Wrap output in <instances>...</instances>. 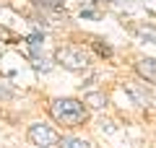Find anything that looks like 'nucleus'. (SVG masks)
Segmentation results:
<instances>
[{
  "label": "nucleus",
  "instance_id": "f257e3e1",
  "mask_svg": "<svg viewBox=\"0 0 156 148\" xmlns=\"http://www.w3.org/2000/svg\"><path fill=\"white\" fill-rule=\"evenodd\" d=\"M50 117L62 127H81L89 120V104L76 96H57L50 101Z\"/></svg>",
  "mask_w": 156,
  "mask_h": 148
},
{
  "label": "nucleus",
  "instance_id": "f03ea898",
  "mask_svg": "<svg viewBox=\"0 0 156 148\" xmlns=\"http://www.w3.org/2000/svg\"><path fill=\"white\" fill-rule=\"evenodd\" d=\"M55 62L60 68H65V70H70V73H81L91 65V57L81 47H60L55 52Z\"/></svg>",
  "mask_w": 156,
  "mask_h": 148
},
{
  "label": "nucleus",
  "instance_id": "7ed1b4c3",
  "mask_svg": "<svg viewBox=\"0 0 156 148\" xmlns=\"http://www.w3.org/2000/svg\"><path fill=\"white\" fill-rule=\"evenodd\" d=\"M26 138L31 140V146H37V148H57V143H60V132H57L55 127L44 125V122L29 125Z\"/></svg>",
  "mask_w": 156,
  "mask_h": 148
},
{
  "label": "nucleus",
  "instance_id": "20e7f679",
  "mask_svg": "<svg viewBox=\"0 0 156 148\" xmlns=\"http://www.w3.org/2000/svg\"><path fill=\"white\" fill-rule=\"evenodd\" d=\"M135 76L148 86H156V57H138L133 65Z\"/></svg>",
  "mask_w": 156,
  "mask_h": 148
},
{
  "label": "nucleus",
  "instance_id": "39448f33",
  "mask_svg": "<svg viewBox=\"0 0 156 148\" xmlns=\"http://www.w3.org/2000/svg\"><path fill=\"white\" fill-rule=\"evenodd\" d=\"M128 93H130V99H133V104H138V107H148L151 101H154L156 96H151L148 93V88H146V83H128Z\"/></svg>",
  "mask_w": 156,
  "mask_h": 148
},
{
  "label": "nucleus",
  "instance_id": "423d86ee",
  "mask_svg": "<svg viewBox=\"0 0 156 148\" xmlns=\"http://www.w3.org/2000/svg\"><path fill=\"white\" fill-rule=\"evenodd\" d=\"M133 34L140 39V42L156 44V26H154V23H135V26H133Z\"/></svg>",
  "mask_w": 156,
  "mask_h": 148
},
{
  "label": "nucleus",
  "instance_id": "0eeeda50",
  "mask_svg": "<svg viewBox=\"0 0 156 148\" xmlns=\"http://www.w3.org/2000/svg\"><path fill=\"white\" fill-rule=\"evenodd\" d=\"M83 101L89 104V109H104L107 107V93L104 91H89L83 96Z\"/></svg>",
  "mask_w": 156,
  "mask_h": 148
},
{
  "label": "nucleus",
  "instance_id": "6e6552de",
  "mask_svg": "<svg viewBox=\"0 0 156 148\" xmlns=\"http://www.w3.org/2000/svg\"><path fill=\"white\" fill-rule=\"evenodd\" d=\"M31 5L42 8V11H55V13L65 11V5H62V0H31Z\"/></svg>",
  "mask_w": 156,
  "mask_h": 148
},
{
  "label": "nucleus",
  "instance_id": "1a4fd4ad",
  "mask_svg": "<svg viewBox=\"0 0 156 148\" xmlns=\"http://www.w3.org/2000/svg\"><path fill=\"white\" fill-rule=\"evenodd\" d=\"M57 148H94V146L89 140H83V138H60Z\"/></svg>",
  "mask_w": 156,
  "mask_h": 148
},
{
  "label": "nucleus",
  "instance_id": "9d476101",
  "mask_svg": "<svg viewBox=\"0 0 156 148\" xmlns=\"http://www.w3.org/2000/svg\"><path fill=\"white\" fill-rule=\"evenodd\" d=\"M91 47H94V49H96V55L104 57V60H109V57H112V47L104 42V39H96V37H94V39H91Z\"/></svg>",
  "mask_w": 156,
  "mask_h": 148
},
{
  "label": "nucleus",
  "instance_id": "9b49d317",
  "mask_svg": "<svg viewBox=\"0 0 156 148\" xmlns=\"http://www.w3.org/2000/svg\"><path fill=\"white\" fill-rule=\"evenodd\" d=\"M26 42H29V49H31L34 55H39V52L44 49V34H31Z\"/></svg>",
  "mask_w": 156,
  "mask_h": 148
},
{
  "label": "nucleus",
  "instance_id": "f8f14e48",
  "mask_svg": "<svg viewBox=\"0 0 156 148\" xmlns=\"http://www.w3.org/2000/svg\"><path fill=\"white\" fill-rule=\"evenodd\" d=\"M16 93H13V88H5V86H0V101H8V99H13Z\"/></svg>",
  "mask_w": 156,
  "mask_h": 148
},
{
  "label": "nucleus",
  "instance_id": "ddd939ff",
  "mask_svg": "<svg viewBox=\"0 0 156 148\" xmlns=\"http://www.w3.org/2000/svg\"><path fill=\"white\" fill-rule=\"evenodd\" d=\"M0 37H5V39H11V37H13V34H11V31H8V29H3V26H0Z\"/></svg>",
  "mask_w": 156,
  "mask_h": 148
},
{
  "label": "nucleus",
  "instance_id": "4468645a",
  "mask_svg": "<svg viewBox=\"0 0 156 148\" xmlns=\"http://www.w3.org/2000/svg\"><path fill=\"white\" fill-rule=\"evenodd\" d=\"M154 104H156V99H154Z\"/></svg>",
  "mask_w": 156,
  "mask_h": 148
}]
</instances>
